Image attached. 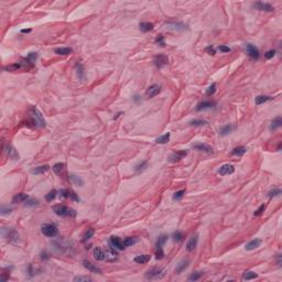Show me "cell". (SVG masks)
<instances>
[{
    "mask_svg": "<svg viewBox=\"0 0 282 282\" xmlns=\"http://www.w3.org/2000/svg\"><path fill=\"white\" fill-rule=\"evenodd\" d=\"M124 241V245H125V247H129V246H131V245H133L136 241H137V239L136 238H132V237H127L125 240H122Z\"/></svg>",
    "mask_w": 282,
    "mask_h": 282,
    "instance_id": "obj_43",
    "label": "cell"
},
{
    "mask_svg": "<svg viewBox=\"0 0 282 282\" xmlns=\"http://www.w3.org/2000/svg\"><path fill=\"white\" fill-rule=\"evenodd\" d=\"M163 276H164L163 270L159 269V268H152V269L148 270L147 273H146V278H147V279H150V280L162 278Z\"/></svg>",
    "mask_w": 282,
    "mask_h": 282,
    "instance_id": "obj_5",
    "label": "cell"
},
{
    "mask_svg": "<svg viewBox=\"0 0 282 282\" xmlns=\"http://www.w3.org/2000/svg\"><path fill=\"white\" fill-rule=\"evenodd\" d=\"M6 151H7V153H8V156L10 157L12 160H17V159H19V154H18L17 151H16L11 146H8Z\"/></svg>",
    "mask_w": 282,
    "mask_h": 282,
    "instance_id": "obj_31",
    "label": "cell"
},
{
    "mask_svg": "<svg viewBox=\"0 0 282 282\" xmlns=\"http://www.w3.org/2000/svg\"><path fill=\"white\" fill-rule=\"evenodd\" d=\"M186 154H187V151H185V150H182V151H176V152H174V153H172V154H171L170 158H169V160H170L171 162L180 161V160L184 158Z\"/></svg>",
    "mask_w": 282,
    "mask_h": 282,
    "instance_id": "obj_15",
    "label": "cell"
},
{
    "mask_svg": "<svg viewBox=\"0 0 282 282\" xmlns=\"http://www.w3.org/2000/svg\"><path fill=\"white\" fill-rule=\"evenodd\" d=\"M147 169V162L144 161V162H142V163H140V164H138L137 167H136V171L138 173H140V172H142V171H144Z\"/></svg>",
    "mask_w": 282,
    "mask_h": 282,
    "instance_id": "obj_48",
    "label": "cell"
},
{
    "mask_svg": "<svg viewBox=\"0 0 282 282\" xmlns=\"http://www.w3.org/2000/svg\"><path fill=\"white\" fill-rule=\"evenodd\" d=\"M83 265H84V267L86 268L87 270L92 271V272H95V273H100V272H101V271L99 270V269H98V268L96 267L95 265H93L92 262H89L88 260H84Z\"/></svg>",
    "mask_w": 282,
    "mask_h": 282,
    "instance_id": "obj_20",
    "label": "cell"
},
{
    "mask_svg": "<svg viewBox=\"0 0 282 282\" xmlns=\"http://www.w3.org/2000/svg\"><path fill=\"white\" fill-rule=\"evenodd\" d=\"M49 165H46V164H44V165H40V167H35V169H33V170L31 171L32 174H43V173H45L46 171H49Z\"/></svg>",
    "mask_w": 282,
    "mask_h": 282,
    "instance_id": "obj_26",
    "label": "cell"
},
{
    "mask_svg": "<svg viewBox=\"0 0 282 282\" xmlns=\"http://www.w3.org/2000/svg\"><path fill=\"white\" fill-rule=\"evenodd\" d=\"M156 42H157V43H158L160 46H162V48H163V46L165 45V43H164V37H163V35H159V37L156 39Z\"/></svg>",
    "mask_w": 282,
    "mask_h": 282,
    "instance_id": "obj_56",
    "label": "cell"
},
{
    "mask_svg": "<svg viewBox=\"0 0 282 282\" xmlns=\"http://www.w3.org/2000/svg\"><path fill=\"white\" fill-rule=\"evenodd\" d=\"M216 106L215 101H210V100H204L199 103L196 107V110L197 111H201V110H205V109H210V108H214Z\"/></svg>",
    "mask_w": 282,
    "mask_h": 282,
    "instance_id": "obj_13",
    "label": "cell"
},
{
    "mask_svg": "<svg viewBox=\"0 0 282 282\" xmlns=\"http://www.w3.org/2000/svg\"><path fill=\"white\" fill-rule=\"evenodd\" d=\"M218 50L220 51V52H223V53L230 52V49H229V48H228V46H225V45H219V46H218Z\"/></svg>",
    "mask_w": 282,
    "mask_h": 282,
    "instance_id": "obj_58",
    "label": "cell"
},
{
    "mask_svg": "<svg viewBox=\"0 0 282 282\" xmlns=\"http://www.w3.org/2000/svg\"><path fill=\"white\" fill-rule=\"evenodd\" d=\"M173 239H174L175 241H182V239H183V234L180 233V231H175V233L173 234Z\"/></svg>",
    "mask_w": 282,
    "mask_h": 282,
    "instance_id": "obj_51",
    "label": "cell"
},
{
    "mask_svg": "<svg viewBox=\"0 0 282 282\" xmlns=\"http://www.w3.org/2000/svg\"><path fill=\"white\" fill-rule=\"evenodd\" d=\"M234 129V127L233 126H230V125H227V126H224L220 129V136H226V135H228V133L231 131V130Z\"/></svg>",
    "mask_w": 282,
    "mask_h": 282,
    "instance_id": "obj_41",
    "label": "cell"
},
{
    "mask_svg": "<svg viewBox=\"0 0 282 282\" xmlns=\"http://www.w3.org/2000/svg\"><path fill=\"white\" fill-rule=\"evenodd\" d=\"M61 197H64V199H74V201H78V197L77 195L73 192V191H69V190H63L61 191Z\"/></svg>",
    "mask_w": 282,
    "mask_h": 282,
    "instance_id": "obj_18",
    "label": "cell"
},
{
    "mask_svg": "<svg viewBox=\"0 0 282 282\" xmlns=\"http://www.w3.org/2000/svg\"><path fill=\"white\" fill-rule=\"evenodd\" d=\"M42 233L45 235L46 237H55L58 235V228L53 224H43L42 225Z\"/></svg>",
    "mask_w": 282,
    "mask_h": 282,
    "instance_id": "obj_2",
    "label": "cell"
},
{
    "mask_svg": "<svg viewBox=\"0 0 282 282\" xmlns=\"http://www.w3.org/2000/svg\"><path fill=\"white\" fill-rule=\"evenodd\" d=\"M256 278H258V274L252 272V271H246V272H244V274H242V279L244 280H252V279H256Z\"/></svg>",
    "mask_w": 282,
    "mask_h": 282,
    "instance_id": "obj_35",
    "label": "cell"
},
{
    "mask_svg": "<svg viewBox=\"0 0 282 282\" xmlns=\"http://www.w3.org/2000/svg\"><path fill=\"white\" fill-rule=\"evenodd\" d=\"M76 73H77V76L79 79H83L84 78V67L82 64L77 63L76 64Z\"/></svg>",
    "mask_w": 282,
    "mask_h": 282,
    "instance_id": "obj_38",
    "label": "cell"
},
{
    "mask_svg": "<svg viewBox=\"0 0 282 282\" xmlns=\"http://www.w3.org/2000/svg\"><path fill=\"white\" fill-rule=\"evenodd\" d=\"M189 265H190V261L189 260H182L180 263H178V266H176V268H175V272L176 273H181V272H183V271L186 269L187 267H189Z\"/></svg>",
    "mask_w": 282,
    "mask_h": 282,
    "instance_id": "obj_22",
    "label": "cell"
},
{
    "mask_svg": "<svg viewBox=\"0 0 282 282\" xmlns=\"http://www.w3.org/2000/svg\"><path fill=\"white\" fill-rule=\"evenodd\" d=\"M281 126H282V118L280 116H278V117H276V118L272 120V122H271L270 129L276 130V129H278V128H280Z\"/></svg>",
    "mask_w": 282,
    "mask_h": 282,
    "instance_id": "obj_27",
    "label": "cell"
},
{
    "mask_svg": "<svg viewBox=\"0 0 282 282\" xmlns=\"http://www.w3.org/2000/svg\"><path fill=\"white\" fill-rule=\"evenodd\" d=\"M21 32H22V33H29V32H31V29H23Z\"/></svg>",
    "mask_w": 282,
    "mask_h": 282,
    "instance_id": "obj_60",
    "label": "cell"
},
{
    "mask_svg": "<svg viewBox=\"0 0 282 282\" xmlns=\"http://www.w3.org/2000/svg\"><path fill=\"white\" fill-rule=\"evenodd\" d=\"M184 194H185L184 190L178 191V192H175V193L173 194V199H174V201H178V199H181L182 197L184 196Z\"/></svg>",
    "mask_w": 282,
    "mask_h": 282,
    "instance_id": "obj_45",
    "label": "cell"
},
{
    "mask_svg": "<svg viewBox=\"0 0 282 282\" xmlns=\"http://www.w3.org/2000/svg\"><path fill=\"white\" fill-rule=\"evenodd\" d=\"M170 137H171L170 132L164 133V135L160 136L159 138L156 139V142H157V143H159V144H165V143H167V142H169V140H170Z\"/></svg>",
    "mask_w": 282,
    "mask_h": 282,
    "instance_id": "obj_25",
    "label": "cell"
},
{
    "mask_svg": "<svg viewBox=\"0 0 282 282\" xmlns=\"http://www.w3.org/2000/svg\"><path fill=\"white\" fill-rule=\"evenodd\" d=\"M280 194H281V190H280V189H274V190L270 191V192L268 193V196H269V197H276V196H279Z\"/></svg>",
    "mask_w": 282,
    "mask_h": 282,
    "instance_id": "obj_49",
    "label": "cell"
},
{
    "mask_svg": "<svg viewBox=\"0 0 282 282\" xmlns=\"http://www.w3.org/2000/svg\"><path fill=\"white\" fill-rule=\"evenodd\" d=\"M53 212L58 216H63V217H75L76 216V212L74 210H71L65 205H54L52 207Z\"/></svg>",
    "mask_w": 282,
    "mask_h": 282,
    "instance_id": "obj_1",
    "label": "cell"
},
{
    "mask_svg": "<svg viewBox=\"0 0 282 282\" xmlns=\"http://www.w3.org/2000/svg\"><path fill=\"white\" fill-rule=\"evenodd\" d=\"M193 148L195 150H199L201 152H206V153H213V148H210L207 144H203V143H197L194 144Z\"/></svg>",
    "mask_w": 282,
    "mask_h": 282,
    "instance_id": "obj_16",
    "label": "cell"
},
{
    "mask_svg": "<svg viewBox=\"0 0 282 282\" xmlns=\"http://www.w3.org/2000/svg\"><path fill=\"white\" fill-rule=\"evenodd\" d=\"M110 245H111L112 248H117V249H119V250H124L125 248V245H124V241L122 240H120V238H118V237L116 236H111L110 237Z\"/></svg>",
    "mask_w": 282,
    "mask_h": 282,
    "instance_id": "obj_9",
    "label": "cell"
},
{
    "mask_svg": "<svg viewBox=\"0 0 282 282\" xmlns=\"http://www.w3.org/2000/svg\"><path fill=\"white\" fill-rule=\"evenodd\" d=\"M215 92H216V84L213 83L210 87H208L207 89H206V95H208V96L214 95V94H215Z\"/></svg>",
    "mask_w": 282,
    "mask_h": 282,
    "instance_id": "obj_47",
    "label": "cell"
},
{
    "mask_svg": "<svg viewBox=\"0 0 282 282\" xmlns=\"http://www.w3.org/2000/svg\"><path fill=\"white\" fill-rule=\"evenodd\" d=\"M150 258H151L150 255H140V256H137L135 258V262H137V263H147L148 261H150Z\"/></svg>",
    "mask_w": 282,
    "mask_h": 282,
    "instance_id": "obj_29",
    "label": "cell"
},
{
    "mask_svg": "<svg viewBox=\"0 0 282 282\" xmlns=\"http://www.w3.org/2000/svg\"><path fill=\"white\" fill-rule=\"evenodd\" d=\"M203 272H195V273H192L189 278V281H197L203 277Z\"/></svg>",
    "mask_w": 282,
    "mask_h": 282,
    "instance_id": "obj_42",
    "label": "cell"
},
{
    "mask_svg": "<svg viewBox=\"0 0 282 282\" xmlns=\"http://www.w3.org/2000/svg\"><path fill=\"white\" fill-rule=\"evenodd\" d=\"M206 52H207V54H210V55H215L216 51H215V49H214L213 46H207V48H206Z\"/></svg>",
    "mask_w": 282,
    "mask_h": 282,
    "instance_id": "obj_59",
    "label": "cell"
},
{
    "mask_svg": "<svg viewBox=\"0 0 282 282\" xmlns=\"http://www.w3.org/2000/svg\"><path fill=\"white\" fill-rule=\"evenodd\" d=\"M24 66H26V63H13V64L8 65V66H6L5 69L8 71V72H13V71H18V69H22V67H24Z\"/></svg>",
    "mask_w": 282,
    "mask_h": 282,
    "instance_id": "obj_21",
    "label": "cell"
},
{
    "mask_svg": "<svg viewBox=\"0 0 282 282\" xmlns=\"http://www.w3.org/2000/svg\"><path fill=\"white\" fill-rule=\"evenodd\" d=\"M94 234H95V230L93 229V228H88V229H87L86 231H85V234H84V236H83V241H84V242H86L89 238H92Z\"/></svg>",
    "mask_w": 282,
    "mask_h": 282,
    "instance_id": "obj_36",
    "label": "cell"
},
{
    "mask_svg": "<svg viewBox=\"0 0 282 282\" xmlns=\"http://www.w3.org/2000/svg\"><path fill=\"white\" fill-rule=\"evenodd\" d=\"M207 124V121L205 120H201V119H194V120H192L190 122L191 126H194V127H201V126H204V125Z\"/></svg>",
    "mask_w": 282,
    "mask_h": 282,
    "instance_id": "obj_40",
    "label": "cell"
},
{
    "mask_svg": "<svg viewBox=\"0 0 282 282\" xmlns=\"http://www.w3.org/2000/svg\"><path fill=\"white\" fill-rule=\"evenodd\" d=\"M246 52H247V54L251 58V60L257 61L259 58V50L257 49L255 45H252V44L248 43L247 45H246Z\"/></svg>",
    "mask_w": 282,
    "mask_h": 282,
    "instance_id": "obj_6",
    "label": "cell"
},
{
    "mask_svg": "<svg viewBox=\"0 0 282 282\" xmlns=\"http://www.w3.org/2000/svg\"><path fill=\"white\" fill-rule=\"evenodd\" d=\"M246 152V148L245 147H237L235 148V149H233V151H231V156H237V157H241L244 156Z\"/></svg>",
    "mask_w": 282,
    "mask_h": 282,
    "instance_id": "obj_32",
    "label": "cell"
},
{
    "mask_svg": "<svg viewBox=\"0 0 282 282\" xmlns=\"http://www.w3.org/2000/svg\"><path fill=\"white\" fill-rule=\"evenodd\" d=\"M104 252H105V260H106V261H108V262H115L116 260L118 259V253L114 250V248H112V247L107 248Z\"/></svg>",
    "mask_w": 282,
    "mask_h": 282,
    "instance_id": "obj_7",
    "label": "cell"
},
{
    "mask_svg": "<svg viewBox=\"0 0 282 282\" xmlns=\"http://www.w3.org/2000/svg\"><path fill=\"white\" fill-rule=\"evenodd\" d=\"M37 58V53L35 52H31L29 55H28V61H29L30 63H33V62H35V60Z\"/></svg>",
    "mask_w": 282,
    "mask_h": 282,
    "instance_id": "obj_52",
    "label": "cell"
},
{
    "mask_svg": "<svg viewBox=\"0 0 282 282\" xmlns=\"http://www.w3.org/2000/svg\"><path fill=\"white\" fill-rule=\"evenodd\" d=\"M64 163H55L54 165H53V171H54L56 174H60V173H62V171L64 170Z\"/></svg>",
    "mask_w": 282,
    "mask_h": 282,
    "instance_id": "obj_39",
    "label": "cell"
},
{
    "mask_svg": "<svg viewBox=\"0 0 282 282\" xmlns=\"http://www.w3.org/2000/svg\"><path fill=\"white\" fill-rule=\"evenodd\" d=\"M139 28H140V30L142 32H149L153 29V24L150 22H142V23H140Z\"/></svg>",
    "mask_w": 282,
    "mask_h": 282,
    "instance_id": "obj_33",
    "label": "cell"
},
{
    "mask_svg": "<svg viewBox=\"0 0 282 282\" xmlns=\"http://www.w3.org/2000/svg\"><path fill=\"white\" fill-rule=\"evenodd\" d=\"M73 52V50L71 48H58L55 49V53L58 55H69Z\"/></svg>",
    "mask_w": 282,
    "mask_h": 282,
    "instance_id": "obj_30",
    "label": "cell"
},
{
    "mask_svg": "<svg viewBox=\"0 0 282 282\" xmlns=\"http://www.w3.org/2000/svg\"><path fill=\"white\" fill-rule=\"evenodd\" d=\"M56 194H58V192L55 190H52V191H50L49 193L46 194V196H45V199H46V201L48 202H51V201H53V199L56 197Z\"/></svg>",
    "mask_w": 282,
    "mask_h": 282,
    "instance_id": "obj_44",
    "label": "cell"
},
{
    "mask_svg": "<svg viewBox=\"0 0 282 282\" xmlns=\"http://www.w3.org/2000/svg\"><path fill=\"white\" fill-rule=\"evenodd\" d=\"M253 7L258 10H261V11H267V12H272L274 10V8L269 3H263V2H256L253 3Z\"/></svg>",
    "mask_w": 282,
    "mask_h": 282,
    "instance_id": "obj_14",
    "label": "cell"
},
{
    "mask_svg": "<svg viewBox=\"0 0 282 282\" xmlns=\"http://www.w3.org/2000/svg\"><path fill=\"white\" fill-rule=\"evenodd\" d=\"M266 207H267V205L266 204H262L261 206H260L258 210L255 212V216H259V215H261L263 212H265V210H266Z\"/></svg>",
    "mask_w": 282,
    "mask_h": 282,
    "instance_id": "obj_53",
    "label": "cell"
},
{
    "mask_svg": "<svg viewBox=\"0 0 282 282\" xmlns=\"http://www.w3.org/2000/svg\"><path fill=\"white\" fill-rule=\"evenodd\" d=\"M11 208L10 207H7V206H2L1 207V215H8V214L11 213Z\"/></svg>",
    "mask_w": 282,
    "mask_h": 282,
    "instance_id": "obj_57",
    "label": "cell"
},
{
    "mask_svg": "<svg viewBox=\"0 0 282 282\" xmlns=\"http://www.w3.org/2000/svg\"><path fill=\"white\" fill-rule=\"evenodd\" d=\"M69 180H71V182H72L73 184L77 185V186H83L84 185L83 180H82L79 176L75 175V174H71V175H69Z\"/></svg>",
    "mask_w": 282,
    "mask_h": 282,
    "instance_id": "obj_28",
    "label": "cell"
},
{
    "mask_svg": "<svg viewBox=\"0 0 282 282\" xmlns=\"http://www.w3.org/2000/svg\"><path fill=\"white\" fill-rule=\"evenodd\" d=\"M93 255H94V258L96 260H105V252L101 250V248L96 247L94 250H93Z\"/></svg>",
    "mask_w": 282,
    "mask_h": 282,
    "instance_id": "obj_23",
    "label": "cell"
},
{
    "mask_svg": "<svg viewBox=\"0 0 282 282\" xmlns=\"http://www.w3.org/2000/svg\"><path fill=\"white\" fill-rule=\"evenodd\" d=\"M2 236L8 239L9 241H15L19 238V235L15 228H2Z\"/></svg>",
    "mask_w": 282,
    "mask_h": 282,
    "instance_id": "obj_4",
    "label": "cell"
},
{
    "mask_svg": "<svg viewBox=\"0 0 282 282\" xmlns=\"http://www.w3.org/2000/svg\"><path fill=\"white\" fill-rule=\"evenodd\" d=\"M167 62H169V58H167V56H165V55H157L156 58H154V64H156V66L159 67V69L165 66L167 64Z\"/></svg>",
    "mask_w": 282,
    "mask_h": 282,
    "instance_id": "obj_12",
    "label": "cell"
},
{
    "mask_svg": "<svg viewBox=\"0 0 282 282\" xmlns=\"http://www.w3.org/2000/svg\"><path fill=\"white\" fill-rule=\"evenodd\" d=\"M167 236H165V235H163V236H160L158 240H157L156 247L157 248H162L164 244L167 242Z\"/></svg>",
    "mask_w": 282,
    "mask_h": 282,
    "instance_id": "obj_37",
    "label": "cell"
},
{
    "mask_svg": "<svg viewBox=\"0 0 282 282\" xmlns=\"http://www.w3.org/2000/svg\"><path fill=\"white\" fill-rule=\"evenodd\" d=\"M234 171H235V167L231 164H224V165H222V167H219L217 172L220 175H228V174L234 173Z\"/></svg>",
    "mask_w": 282,
    "mask_h": 282,
    "instance_id": "obj_11",
    "label": "cell"
},
{
    "mask_svg": "<svg viewBox=\"0 0 282 282\" xmlns=\"http://www.w3.org/2000/svg\"><path fill=\"white\" fill-rule=\"evenodd\" d=\"M167 28H169V29H174V30H178V31H180V30H185V29H186V26H185L184 23H182V22H167Z\"/></svg>",
    "mask_w": 282,
    "mask_h": 282,
    "instance_id": "obj_17",
    "label": "cell"
},
{
    "mask_svg": "<svg viewBox=\"0 0 282 282\" xmlns=\"http://www.w3.org/2000/svg\"><path fill=\"white\" fill-rule=\"evenodd\" d=\"M272 99V97H270V96H263V95H260L258 96V97H256V105H261L263 104V103H266V101H269Z\"/></svg>",
    "mask_w": 282,
    "mask_h": 282,
    "instance_id": "obj_34",
    "label": "cell"
},
{
    "mask_svg": "<svg viewBox=\"0 0 282 282\" xmlns=\"http://www.w3.org/2000/svg\"><path fill=\"white\" fill-rule=\"evenodd\" d=\"M39 204V201L34 199H28L26 201V206H35V205Z\"/></svg>",
    "mask_w": 282,
    "mask_h": 282,
    "instance_id": "obj_50",
    "label": "cell"
},
{
    "mask_svg": "<svg viewBox=\"0 0 282 282\" xmlns=\"http://www.w3.org/2000/svg\"><path fill=\"white\" fill-rule=\"evenodd\" d=\"M161 92V87L154 84V85H151L150 87H148V89L146 90V96L149 98H152L154 96H157L159 93Z\"/></svg>",
    "mask_w": 282,
    "mask_h": 282,
    "instance_id": "obj_8",
    "label": "cell"
},
{
    "mask_svg": "<svg viewBox=\"0 0 282 282\" xmlns=\"http://www.w3.org/2000/svg\"><path fill=\"white\" fill-rule=\"evenodd\" d=\"M276 55V51L274 50H270V51H268L267 53H265V58H267V60H270V58H272Z\"/></svg>",
    "mask_w": 282,
    "mask_h": 282,
    "instance_id": "obj_54",
    "label": "cell"
},
{
    "mask_svg": "<svg viewBox=\"0 0 282 282\" xmlns=\"http://www.w3.org/2000/svg\"><path fill=\"white\" fill-rule=\"evenodd\" d=\"M31 115H32L33 122H34L35 126H39V127L45 126V121H44V119H43V116H42V114H41L37 108H33V109L31 110Z\"/></svg>",
    "mask_w": 282,
    "mask_h": 282,
    "instance_id": "obj_3",
    "label": "cell"
},
{
    "mask_svg": "<svg viewBox=\"0 0 282 282\" xmlns=\"http://www.w3.org/2000/svg\"><path fill=\"white\" fill-rule=\"evenodd\" d=\"M74 281L75 282H84V281H92V278H89V277H85V276H78V277H75L74 278Z\"/></svg>",
    "mask_w": 282,
    "mask_h": 282,
    "instance_id": "obj_46",
    "label": "cell"
},
{
    "mask_svg": "<svg viewBox=\"0 0 282 282\" xmlns=\"http://www.w3.org/2000/svg\"><path fill=\"white\" fill-rule=\"evenodd\" d=\"M156 257H157V259H162L164 257V252H163V250H162V248H157Z\"/></svg>",
    "mask_w": 282,
    "mask_h": 282,
    "instance_id": "obj_55",
    "label": "cell"
},
{
    "mask_svg": "<svg viewBox=\"0 0 282 282\" xmlns=\"http://www.w3.org/2000/svg\"><path fill=\"white\" fill-rule=\"evenodd\" d=\"M197 242H199V235L196 234V235H194V236L191 237L190 240L187 241V244H186V250L190 251V252L194 251V250H195L196 246H197Z\"/></svg>",
    "mask_w": 282,
    "mask_h": 282,
    "instance_id": "obj_10",
    "label": "cell"
},
{
    "mask_svg": "<svg viewBox=\"0 0 282 282\" xmlns=\"http://www.w3.org/2000/svg\"><path fill=\"white\" fill-rule=\"evenodd\" d=\"M28 199H29V197H28V195H26V194L19 193V194H17L16 196H13V199H12V203H13V204L22 203V202H26Z\"/></svg>",
    "mask_w": 282,
    "mask_h": 282,
    "instance_id": "obj_24",
    "label": "cell"
},
{
    "mask_svg": "<svg viewBox=\"0 0 282 282\" xmlns=\"http://www.w3.org/2000/svg\"><path fill=\"white\" fill-rule=\"evenodd\" d=\"M260 245H261V240H260V239H252L251 241H249L247 245H246L245 249L248 251H251V250H253V249L258 248Z\"/></svg>",
    "mask_w": 282,
    "mask_h": 282,
    "instance_id": "obj_19",
    "label": "cell"
}]
</instances>
